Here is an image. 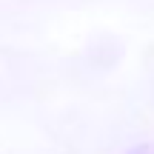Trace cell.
<instances>
[{
  "instance_id": "6da1fadb",
  "label": "cell",
  "mask_w": 154,
  "mask_h": 154,
  "mask_svg": "<svg viewBox=\"0 0 154 154\" xmlns=\"http://www.w3.org/2000/svg\"><path fill=\"white\" fill-rule=\"evenodd\" d=\"M134 154H154V146H146V149H140V151H134Z\"/></svg>"
}]
</instances>
